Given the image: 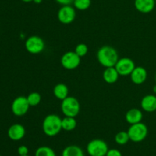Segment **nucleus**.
<instances>
[{"label":"nucleus","mask_w":156,"mask_h":156,"mask_svg":"<svg viewBox=\"0 0 156 156\" xmlns=\"http://www.w3.org/2000/svg\"><path fill=\"white\" fill-rule=\"evenodd\" d=\"M97 59L104 67H114L119 60L117 50L109 45L101 47L97 52Z\"/></svg>","instance_id":"obj_1"},{"label":"nucleus","mask_w":156,"mask_h":156,"mask_svg":"<svg viewBox=\"0 0 156 156\" xmlns=\"http://www.w3.org/2000/svg\"><path fill=\"white\" fill-rule=\"evenodd\" d=\"M42 129L49 137L56 136L62 130V119L56 114H49L44 119Z\"/></svg>","instance_id":"obj_2"},{"label":"nucleus","mask_w":156,"mask_h":156,"mask_svg":"<svg viewBox=\"0 0 156 156\" xmlns=\"http://www.w3.org/2000/svg\"><path fill=\"white\" fill-rule=\"evenodd\" d=\"M61 110L65 116L76 117L80 112V103L74 96H67L61 102Z\"/></svg>","instance_id":"obj_3"},{"label":"nucleus","mask_w":156,"mask_h":156,"mask_svg":"<svg viewBox=\"0 0 156 156\" xmlns=\"http://www.w3.org/2000/svg\"><path fill=\"white\" fill-rule=\"evenodd\" d=\"M127 132L129 135V140L133 142H140L145 140L147 137L149 129L147 125L141 122L130 125Z\"/></svg>","instance_id":"obj_4"},{"label":"nucleus","mask_w":156,"mask_h":156,"mask_svg":"<svg viewBox=\"0 0 156 156\" xmlns=\"http://www.w3.org/2000/svg\"><path fill=\"white\" fill-rule=\"evenodd\" d=\"M108 150L107 142L101 139H92L86 147V151L90 156H106Z\"/></svg>","instance_id":"obj_5"},{"label":"nucleus","mask_w":156,"mask_h":156,"mask_svg":"<svg viewBox=\"0 0 156 156\" xmlns=\"http://www.w3.org/2000/svg\"><path fill=\"white\" fill-rule=\"evenodd\" d=\"M24 47L28 53L38 54L45 48V42L42 38L37 35H31L26 39Z\"/></svg>","instance_id":"obj_6"},{"label":"nucleus","mask_w":156,"mask_h":156,"mask_svg":"<svg viewBox=\"0 0 156 156\" xmlns=\"http://www.w3.org/2000/svg\"><path fill=\"white\" fill-rule=\"evenodd\" d=\"M30 105L27 102V97L19 96L15 98L12 102L11 110L12 113L16 116H23L28 112Z\"/></svg>","instance_id":"obj_7"},{"label":"nucleus","mask_w":156,"mask_h":156,"mask_svg":"<svg viewBox=\"0 0 156 156\" xmlns=\"http://www.w3.org/2000/svg\"><path fill=\"white\" fill-rule=\"evenodd\" d=\"M76 17V9L71 5L62 6L57 12V18L63 24H69L75 21Z\"/></svg>","instance_id":"obj_8"},{"label":"nucleus","mask_w":156,"mask_h":156,"mask_svg":"<svg viewBox=\"0 0 156 156\" xmlns=\"http://www.w3.org/2000/svg\"><path fill=\"white\" fill-rule=\"evenodd\" d=\"M60 63L66 70H75L80 65L81 58L75 51H67L61 57Z\"/></svg>","instance_id":"obj_9"},{"label":"nucleus","mask_w":156,"mask_h":156,"mask_svg":"<svg viewBox=\"0 0 156 156\" xmlns=\"http://www.w3.org/2000/svg\"><path fill=\"white\" fill-rule=\"evenodd\" d=\"M120 76H129L136 67L135 63L129 58H119L114 66Z\"/></svg>","instance_id":"obj_10"},{"label":"nucleus","mask_w":156,"mask_h":156,"mask_svg":"<svg viewBox=\"0 0 156 156\" xmlns=\"http://www.w3.org/2000/svg\"><path fill=\"white\" fill-rule=\"evenodd\" d=\"M25 128L19 123H15L11 125L8 129V136L12 141H19L25 136Z\"/></svg>","instance_id":"obj_11"},{"label":"nucleus","mask_w":156,"mask_h":156,"mask_svg":"<svg viewBox=\"0 0 156 156\" xmlns=\"http://www.w3.org/2000/svg\"><path fill=\"white\" fill-rule=\"evenodd\" d=\"M129 76H130V79L133 84L140 85V84H143L147 79V70L142 66H138L134 68Z\"/></svg>","instance_id":"obj_12"},{"label":"nucleus","mask_w":156,"mask_h":156,"mask_svg":"<svg viewBox=\"0 0 156 156\" xmlns=\"http://www.w3.org/2000/svg\"><path fill=\"white\" fill-rule=\"evenodd\" d=\"M134 6L141 13H150L155 9V0H135Z\"/></svg>","instance_id":"obj_13"},{"label":"nucleus","mask_w":156,"mask_h":156,"mask_svg":"<svg viewBox=\"0 0 156 156\" xmlns=\"http://www.w3.org/2000/svg\"><path fill=\"white\" fill-rule=\"evenodd\" d=\"M141 108L147 113L156 111V96L154 94L146 95L141 99Z\"/></svg>","instance_id":"obj_14"},{"label":"nucleus","mask_w":156,"mask_h":156,"mask_svg":"<svg viewBox=\"0 0 156 156\" xmlns=\"http://www.w3.org/2000/svg\"><path fill=\"white\" fill-rule=\"evenodd\" d=\"M143 118V112L138 108L130 109V110L126 112V115H125V119L130 125L141 122Z\"/></svg>","instance_id":"obj_15"},{"label":"nucleus","mask_w":156,"mask_h":156,"mask_svg":"<svg viewBox=\"0 0 156 156\" xmlns=\"http://www.w3.org/2000/svg\"><path fill=\"white\" fill-rule=\"evenodd\" d=\"M120 74L115 67H106L103 72V79L107 84H112L117 82L119 79Z\"/></svg>","instance_id":"obj_16"},{"label":"nucleus","mask_w":156,"mask_h":156,"mask_svg":"<svg viewBox=\"0 0 156 156\" xmlns=\"http://www.w3.org/2000/svg\"><path fill=\"white\" fill-rule=\"evenodd\" d=\"M53 92L55 97L59 100H63L67 96H69V88L63 83L56 84V86L53 87Z\"/></svg>","instance_id":"obj_17"},{"label":"nucleus","mask_w":156,"mask_h":156,"mask_svg":"<svg viewBox=\"0 0 156 156\" xmlns=\"http://www.w3.org/2000/svg\"><path fill=\"white\" fill-rule=\"evenodd\" d=\"M62 156H85V154L82 148L76 145H70L62 150Z\"/></svg>","instance_id":"obj_18"},{"label":"nucleus","mask_w":156,"mask_h":156,"mask_svg":"<svg viewBox=\"0 0 156 156\" xmlns=\"http://www.w3.org/2000/svg\"><path fill=\"white\" fill-rule=\"evenodd\" d=\"M77 126V121L76 117L65 116L62 119V129L65 131L70 132L74 130Z\"/></svg>","instance_id":"obj_19"},{"label":"nucleus","mask_w":156,"mask_h":156,"mask_svg":"<svg viewBox=\"0 0 156 156\" xmlns=\"http://www.w3.org/2000/svg\"><path fill=\"white\" fill-rule=\"evenodd\" d=\"M35 156H56L54 150L49 146H41L37 148L35 151Z\"/></svg>","instance_id":"obj_20"},{"label":"nucleus","mask_w":156,"mask_h":156,"mask_svg":"<svg viewBox=\"0 0 156 156\" xmlns=\"http://www.w3.org/2000/svg\"><path fill=\"white\" fill-rule=\"evenodd\" d=\"M27 99L30 106H36L41 103L42 97H41V95L37 92H32L29 93L28 96H27Z\"/></svg>","instance_id":"obj_21"},{"label":"nucleus","mask_w":156,"mask_h":156,"mask_svg":"<svg viewBox=\"0 0 156 156\" xmlns=\"http://www.w3.org/2000/svg\"><path fill=\"white\" fill-rule=\"evenodd\" d=\"M114 140H115L116 143L120 145H126L129 141H130L128 132L126 131L118 132L114 137Z\"/></svg>","instance_id":"obj_22"},{"label":"nucleus","mask_w":156,"mask_h":156,"mask_svg":"<svg viewBox=\"0 0 156 156\" xmlns=\"http://www.w3.org/2000/svg\"><path fill=\"white\" fill-rule=\"evenodd\" d=\"M73 4L75 9L80 11H85L90 8L91 0H74Z\"/></svg>","instance_id":"obj_23"},{"label":"nucleus","mask_w":156,"mask_h":156,"mask_svg":"<svg viewBox=\"0 0 156 156\" xmlns=\"http://www.w3.org/2000/svg\"><path fill=\"white\" fill-rule=\"evenodd\" d=\"M74 51L76 52V54L78 55V56H79L81 58H83V57H85V55L88 54V47L87 46V44H84V43H80V44L76 45Z\"/></svg>","instance_id":"obj_24"},{"label":"nucleus","mask_w":156,"mask_h":156,"mask_svg":"<svg viewBox=\"0 0 156 156\" xmlns=\"http://www.w3.org/2000/svg\"><path fill=\"white\" fill-rule=\"evenodd\" d=\"M29 152V149L26 145H21V146L18 147V153L19 154V156H24L27 155Z\"/></svg>","instance_id":"obj_25"},{"label":"nucleus","mask_w":156,"mask_h":156,"mask_svg":"<svg viewBox=\"0 0 156 156\" xmlns=\"http://www.w3.org/2000/svg\"><path fill=\"white\" fill-rule=\"evenodd\" d=\"M106 156H122V153L117 148H111L108 151Z\"/></svg>","instance_id":"obj_26"},{"label":"nucleus","mask_w":156,"mask_h":156,"mask_svg":"<svg viewBox=\"0 0 156 156\" xmlns=\"http://www.w3.org/2000/svg\"><path fill=\"white\" fill-rule=\"evenodd\" d=\"M56 2L62 6H69L73 4L74 0H56Z\"/></svg>","instance_id":"obj_27"},{"label":"nucleus","mask_w":156,"mask_h":156,"mask_svg":"<svg viewBox=\"0 0 156 156\" xmlns=\"http://www.w3.org/2000/svg\"><path fill=\"white\" fill-rule=\"evenodd\" d=\"M42 1L43 0H34V2H35L36 3V4H40V3H41L42 2Z\"/></svg>","instance_id":"obj_28"},{"label":"nucleus","mask_w":156,"mask_h":156,"mask_svg":"<svg viewBox=\"0 0 156 156\" xmlns=\"http://www.w3.org/2000/svg\"><path fill=\"white\" fill-rule=\"evenodd\" d=\"M22 2H33L34 0H21Z\"/></svg>","instance_id":"obj_29"},{"label":"nucleus","mask_w":156,"mask_h":156,"mask_svg":"<svg viewBox=\"0 0 156 156\" xmlns=\"http://www.w3.org/2000/svg\"><path fill=\"white\" fill-rule=\"evenodd\" d=\"M152 90H153L154 93H155V94H156V84H155V85H154L153 88H152Z\"/></svg>","instance_id":"obj_30"},{"label":"nucleus","mask_w":156,"mask_h":156,"mask_svg":"<svg viewBox=\"0 0 156 156\" xmlns=\"http://www.w3.org/2000/svg\"><path fill=\"white\" fill-rule=\"evenodd\" d=\"M155 84H156V73H155Z\"/></svg>","instance_id":"obj_31"},{"label":"nucleus","mask_w":156,"mask_h":156,"mask_svg":"<svg viewBox=\"0 0 156 156\" xmlns=\"http://www.w3.org/2000/svg\"><path fill=\"white\" fill-rule=\"evenodd\" d=\"M24 156H29V155H28V154H27V155H24Z\"/></svg>","instance_id":"obj_32"},{"label":"nucleus","mask_w":156,"mask_h":156,"mask_svg":"<svg viewBox=\"0 0 156 156\" xmlns=\"http://www.w3.org/2000/svg\"><path fill=\"white\" fill-rule=\"evenodd\" d=\"M155 1H156V0H155Z\"/></svg>","instance_id":"obj_33"},{"label":"nucleus","mask_w":156,"mask_h":156,"mask_svg":"<svg viewBox=\"0 0 156 156\" xmlns=\"http://www.w3.org/2000/svg\"><path fill=\"white\" fill-rule=\"evenodd\" d=\"M0 156H1V155H0Z\"/></svg>","instance_id":"obj_34"}]
</instances>
